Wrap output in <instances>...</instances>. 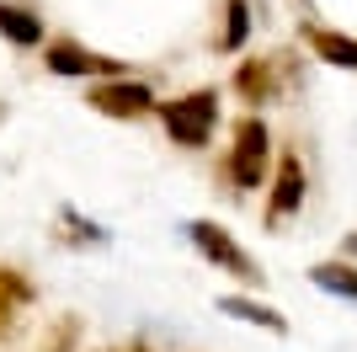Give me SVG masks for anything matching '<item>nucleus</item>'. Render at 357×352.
<instances>
[{
	"instance_id": "obj_1",
	"label": "nucleus",
	"mask_w": 357,
	"mask_h": 352,
	"mask_svg": "<svg viewBox=\"0 0 357 352\" xmlns=\"http://www.w3.org/2000/svg\"><path fill=\"white\" fill-rule=\"evenodd\" d=\"M165 133L176 139L181 149H203L213 139V123H219V91H187V96H171L160 107Z\"/></svg>"
},
{
	"instance_id": "obj_2",
	"label": "nucleus",
	"mask_w": 357,
	"mask_h": 352,
	"mask_svg": "<svg viewBox=\"0 0 357 352\" xmlns=\"http://www.w3.org/2000/svg\"><path fill=\"white\" fill-rule=\"evenodd\" d=\"M224 171H229V182L240 192L272 182V133L261 117H240L235 123V145H229V166Z\"/></svg>"
},
{
	"instance_id": "obj_3",
	"label": "nucleus",
	"mask_w": 357,
	"mask_h": 352,
	"mask_svg": "<svg viewBox=\"0 0 357 352\" xmlns=\"http://www.w3.org/2000/svg\"><path fill=\"white\" fill-rule=\"evenodd\" d=\"M187 240H192V246L203 251V256H208L219 272H229V278L251 283V288H261V267H256L251 256L240 251V240L224 230V224H213V219H192V224H187Z\"/></svg>"
},
{
	"instance_id": "obj_4",
	"label": "nucleus",
	"mask_w": 357,
	"mask_h": 352,
	"mask_svg": "<svg viewBox=\"0 0 357 352\" xmlns=\"http://www.w3.org/2000/svg\"><path fill=\"white\" fill-rule=\"evenodd\" d=\"M86 107H96L102 117H123V123H134L155 107V91L144 80H128V75H102V86L86 91Z\"/></svg>"
},
{
	"instance_id": "obj_5",
	"label": "nucleus",
	"mask_w": 357,
	"mask_h": 352,
	"mask_svg": "<svg viewBox=\"0 0 357 352\" xmlns=\"http://www.w3.org/2000/svg\"><path fill=\"white\" fill-rule=\"evenodd\" d=\"M304 187H310V176H304V161L298 155H283L278 171H272V198H267V230H283L294 219L298 208H304Z\"/></svg>"
},
{
	"instance_id": "obj_6",
	"label": "nucleus",
	"mask_w": 357,
	"mask_h": 352,
	"mask_svg": "<svg viewBox=\"0 0 357 352\" xmlns=\"http://www.w3.org/2000/svg\"><path fill=\"white\" fill-rule=\"evenodd\" d=\"M43 64L54 75H123L118 59L91 54V48H80V43H48L43 48Z\"/></svg>"
},
{
	"instance_id": "obj_7",
	"label": "nucleus",
	"mask_w": 357,
	"mask_h": 352,
	"mask_svg": "<svg viewBox=\"0 0 357 352\" xmlns=\"http://www.w3.org/2000/svg\"><path fill=\"white\" fill-rule=\"evenodd\" d=\"M235 91H240V102L245 107H261V102H272L278 96V64L272 59H240L235 64Z\"/></svg>"
},
{
	"instance_id": "obj_8",
	"label": "nucleus",
	"mask_w": 357,
	"mask_h": 352,
	"mask_svg": "<svg viewBox=\"0 0 357 352\" xmlns=\"http://www.w3.org/2000/svg\"><path fill=\"white\" fill-rule=\"evenodd\" d=\"M38 299V288H32L27 272H16V267H0V331L22 315V309Z\"/></svg>"
},
{
	"instance_id": "obj_9",
	"label": "nucleus",
	"mask_w": 357,
	"mask_h": 352,
	"mask_svg": "<svg viewBox=\"0 0 357 352\" xmlns=\"http://www.w3.org/2000/svg\"><path fill=\"white\" fill-rule=\"evenodd\" d=\"M304 43H310L314 54L326 59V64L357 70V38H347V32H331V27H304Z\"/></svg>"
},
{
	"instance_id": "obj_10",
	"label": "nucleus",
	"mask_w": 357,
	"mask_h": 352,
	"mask_svg": "<svg viewBox=\"0 0 357 352\" xmlns=\"http://www.w3.org/2000/svg\"><path fill=\"white\" fill-rule=\"evenodd\" d=\"M0 32H6V43H16V48L43 43V22H38L27 6H6V0H0Z\"/></svg>"
},
{
	"instance_id": "obj_11",
	"label": "nucleus",
	"mask_w": 357,
	"mask_h": 352,
	"mask_svg": "<svg viewBox=\"0 0 357 352\" xmlns=\"http://www.w3.org/2000/svg\"><path fill=\"white\" fill-rule=\"evenodd\" d=\"M219 309L229 315V321H251V325H261V331H272V337H288V321L278 315V309H267V305H251V299H240V293L219 299Z\"/></svg>"
},
{
	"instance_id": "obj_12",
	"label": "nucleus",
	"mask_w": 357,
	"mask_h": 352,
	"mask_svg": "<svg viewBox=\"0 0 357 352\" xmlns=\"http://www.w3.org/2000/svg\"><path fill=\"white\" fill-rule=\"evenodd\" d=\"M310 283H314V288H326V293H342V299H352V305H357V267H347V262L310 267Z\"/></svg>"
},
{
	"instance_id": "obj_13",
	"label": "nucleus",
	"mask_w": 357,
	"mask_h": 352,
	"mask_svg": "<svg viewBox=\"0 0 357 352\" xmlns=\"http://www.w3.org/2000/svg\"><path fill=\"white\" fill-rule=\"evenodd\" d=\"M245 38H251V6H245V0H224V38H219V48L235 54V48H245Z\"/></svg>"
},
{
	"instance_id": "obj_14",
	"label": "nucleus",
	"mask_w": 357,
	"mask_h": 352,
	"mask_svg": "<svg viewBox=\"0 0 357 352\" xmlns=\"http://www.w3.org/2000/svg\"><path fill=\"white\" fill-rule=\"evenodd\" d=\"M59 219H64V240H91V246H107V230H96V224H86V219H80V214H70V208H64Z\"/></svg>"
},
{
	"instance_id": "obj_15",
	"label": "nucleus",
	"mask_w": 357,
	"mask_h": 352,
	"mask_svg": "<svg viewBox=\"0 0 357 352\" xmlns=\"http://www.w3.org/2000/svg\"><path fill=\"white\" fill-rule=\"evenodd\" d=\"M75 342H80V321H75V315H64V321L48 331V352H75Z\"/></svg>"
},
{
	"instance_id": "obj_16",
	"label": "nucleus",
	"mask_w": 357,
	"mask_h": 352,
	"mask_svg": "<svg viewBox=\"0 0 357 352\" xmlns=\"http://www.w3.org/2000/svg\"><path fill=\"white\" fill-rule=\"evenodd\" d=\"M342 246H347V256H357V230H352V235H347Z\"/></svg>"
},
{
	"instance_id": "obj_17",
	"label": "nucleus",
	"mask_w": 357,
	"mask_h": 352,
	"mask_svg": "<svg viewBox=\"0 0 357 352\" xmlns=\"http://www.w3.org/2000/svg\"><path fill=\"white\" fill-rule=\"evenodd\" d=\"M128 352H149V347H144V342H134V347H128Z\"/></svg>"
}]
</instances>
